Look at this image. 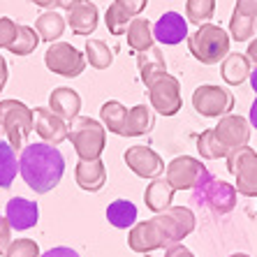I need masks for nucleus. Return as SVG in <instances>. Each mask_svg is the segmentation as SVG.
Segmentation results:
<instances>
[{
    "label": "nucleus",
    "mask_w": 257,
    "mask_h": 257,
    "mask_svg": "<svg viewBox=\"0 0 257 257\" xmlns=\"http://www.w3.org/2000/svg\"><path fill=\"white\" fill-rule=\"evenodd\" d=\"M195 225L197 218L188 206H169L167 211L156 213L149 220L130 227L127 245L130 250L142 255H149L153 250H167L195 232Z\"/></svg>",
    "instance_id": "f257e3e1"
},
{
    "label": "nucleus",
    "mask_w": 257,
    "mask_h": 257,
    "mask_svg": "<svg viewBox=\"0 0 257 257\" xmlns=\"http://www.w3.org/2000/svg\"><path fill=\"white\" fill-rule=\"evenodd\" d=\"M19 174L26 186L37 195H47L60 183L65 174V158L47 142L26 144L19 153Z\"/></svg>",
    "instance_id": "f03ea898"
},
{
    "label": "nucleus",
    "mask_w": 257,
    "mask_h": 257,
    "mask_svg": "<svg viewBox=\"0 0 257 257\" xmlns=\"http://www.w3.org/2000/svg\"><path fill=\"white\" fill-rule=\"evenodd\" d=\"M232 37L215 24L199 26L192 35H188V49L202 65H218L227 58Z\"/></svg>",
    "instance_id": "7ed1b4c3"
},
{
    "label": "nucleus",
    "mask_w": 257,
    "mask_h": 257,
    "mask_svg": "<svg viewBox=\"0 0 257 257\" xmlns=\"http://www.w3.org/2000/svg\"><path fill=\"white\" fill-rule=\"evenodd\" d=\"M33 132V109L19 100L0 102V137H5L17 153L24 151Z\"/></svg>",
    "instance_id": "20e7f679"
},
{
    "label": "nucleus",
    "mask_w": 257,
    "mask_h": 257,
    "mask_svg": "<svg viewBox=\"0 0 257 257\" xmlns=\"http://www.w3.org/2000/svg\"><path fill=\"white\" fill-rule=\"evenodd\" d=\"M67 139L77 151L79 160H97L107 144V127L90 116H77L70 123Z\"/></svg>",
    "instance_id": "39448f33"
},
{
    "label": "nucleus",
    "mask_w": 257,
    "mask_h": 257,
    "mask_svg": "<svg viewBox=\"0 0 257 257\" xmlns=\"http://www.w3.org/2000/svg\"><path fill=\"white\" fill-rule=\"evenodd\" d=\"M236 188L227 181L215 179L213 174H209L206 179H202L197 183V188L192 190V202L195 204H204L209 206L213 213L225 215L229 211H234L236 206Z\"/></svg>",
    "instance_id": "423d86ee"
},
{
    "label": "nucleus",
    "mask_w": 257,
    "mask_h": 257,
    "mask_svg": "<svg viewBox=\"0 0 257 257\" xmlns=\"http://www.w3.org/2000/svg\"><path fill=\"white\" fill-rule=\"evenodd\" d=\"M227 169L236 179V192L243 197H257V153L250 146H241L227 156Z\"/></svg>",
    "instance_id": "0eeeda50"
},
{
    "label": "nucleus",
    "mask_w": 257,
    "mask_h": 257,
    "mask_svg": "<svg viewBox=\"0 0 257 257\" xmlns=\"http://www.w3.org/2000/svg\"><path fill=\"white\" fill-rule=\"evenodd\" d=\"M192 107L204 118H222L234 109V95L215 84L197 86L192 93Z\"/></svg>",
    "instance_id": "6e6552de"
},
{
    "label": "nucleus",
    "mask_w": 257,
    "mask_h": 257,
    "mask_svg": "<svg viewBox=\"0 0 257 257\" xmlns=\"http://www.w3.org/2000/svg\"><path fill=\"white\" fill-rule=\"evenodd\" d=\"M149 100L153 111L162 116H176L183 107V97H181V84L179 79L172 74H162L149 86Z\"/></svg>",
    "instance_id": "1a4fd4ad"
},
{
    "label": "nucleus",
    "mask_w": 257,
    "mask_h": 257,
    "mask_svg": "<svg viewBox=\"0 0 257 257\" xmlns=\"http://www.w3.org/2000/svg\"><path fill=\"white\" fill-rule=\"evenodd\" d=\"M44 65L54 74L74 79L86 70V54H81L67 42H51V47L44 54Z\"/></svg>",
    "instance_id": "9d476101"
},
{
    "label": "nucleus",
    "mask_w": 257,
    "mask_h": 257,
    "mask_svg": "<svg viewBox=\"0 0 257 257\" xmlns=\"http://www.w3.org/2000/svg\"><path fill=\"white\" fill-rule=\"evenodd\" d=\"M209 169L204 167V162L190 156L174 158L165 169V179L172 183L174 190H195L202 179L209 176Z\"/></svg>",
    "instance_id": "9b49d317"
},
{
    "label": "nucleus",
    "mask_w": 257,
    "mask_h": 257,
    "mask_svg": "<svg viewBox=\"0 0 257 257\" xmlns=\"http://www.w3.org/2000/svg\"><path fill=\"white\" fill-rule=\"evenodd\" d=\"M213 135L222 144V149L232 153V151L241 149V146H248V142H250V120H245L243 116L236 114H227L218 118Z\"/></svg>",
    "instance_id": "f8f14e48"
},
{
    "label": "nucleus",
    "mask_w": 257,
    "mask_h": 257,
    "mask_svg": "<svg viewBox=\"0 0 257 257\" xmlns=\"http://www.w3.org/2000/svg\"><path fill=\"white\" fill-rule=\"evenodd\" d=\"M123 160H125V165L137 174L139 179H151L153 181V179H158L165 169H167L165 167V160L158 156L156 151L149 149V146H142V144L130 146V149L125 151Z\"/></svg>",
    "instance_id": "ddd939ff"
},
{
    "label": "nucleus",
    "mask_w": 257,
    "mask_h": 257,
    "mask_svg": "<svg viewBox=\"0 0 257 257\" xmlns=\"http://www.w3.org/2000/svg\"><path fill=\"white\" fill-rule=\"evenodd\" d=\"M33 130L42 137V142L58 146L67 139L70 125L60 116H56L49 107H35L33 109Z\"/></svg>",
    "instance_id": "4468645a"
},
{
    "label": "nucleus",
    "mask_w": 257,
    "mask_h": 257,
    "mask_svg": "<svg viewBox=\"0 0 257 257\" xmlns=\"http://www.w3.org/2000/svg\"><path fill=\"white\" fill-rule=\"evenodd\" d=\"M153 37L167 47L181 44L188 40V19H183V14L179 12H165L153 24Z\"/></svg>",
    "instance_id": "2eb2a0df"
},
{
    "label": "nucleus",
    "mask_w": 257,
    "mask_h": 257,
    "mask_svg": "<svg viewBox=\"0 0 257 257\" xmlns=\"http://www.w3.org/2000/svg\"><path fill=\"white\" fill-rule=\"evenodd\" d=\"M97 19H100V12H97L95 3H90V0H79L77 5H72L70 10H67L65 21L74 35L88 37L90 33H95Z\"/></svg>",
    "instance_id": "dca6fc26"
},
{
    "label": "nucleus",
    "mask_w": 257,
    "mask_h": 257,
    "mask_svg": "<svg viewBox=\"0 0 257 257\" xmlns=\"http://www.w3.org/2000/svg\"><path fill=\"white\" fill-rule=\"evenodd\" d=\"M5 220L12 225V229L26 232V229L35 227L40 220V209L35 202L26 197H12L5 206Z\"/></svg>",
    "instance_id": "f3484780"
},
{
    "label": "nucleus",
    "mask_w": 257,
    "mask_h": 257,
    "mask_svg": "<svg viewBox=\"0 0 257 257\" xmlns=\"http://www.w3.org/2000/svg\"><path fill=\"white\" fill-rule=\"evenodd\" d=\"M49 109L70 125L72 120L79 116V111H81V95L74 88H67V86L54 88L51 95H49Z\"/></svg>",
    "instance_id": "a211bd4d"
},
{
    "label": "nucleus",
    "mask_w": 257,
    "mask_h": 257,
    "mask_svg": "<svg viewBox=\"0 0 257 257\" xmlns=\"http://www.w3.org/2000/svg\"><path fill=\"white\" fill-rule=\"evenodd\" d=\"M74 179L77 186L86 192H100L107 183V167L104 162L97 160H79L74 167Z\"/></svg>",
    "instance_id": "6ab92c4d"
},
{
    "label": "nucleus",
    "mask_w": 257,
    "mask_h": 257,
    "mask_svg": "<svg viewBox=\"0 0 257 257\" xmlns=\"http://www.w3.org/2000/svg\"><path fill=\"white\" fill-rule=\"evenodd\" d=\"M137 65H139V79H142L144 86H149L151 81H156L158 77L167 74V63H165V54H162L160 47L146 49V51H139L137 54Z\"/></svg>",
    "instance_id": "aec40b11"
},
{
    "label": "nucleus",
    "mask_w": 257,
    "mask_h": 257,
    "mask_svg": "<svg viewBox=\"0 0 257 257\" xmlns=\"http://www.w3.org/2000/svg\"><path fill=\"white\" fill-rule=\"evenodd\" d=\"M174 188L172 183H169L165 176H158V179H153L146 186V190H144V202H146V206H149L153 213H162V211H167L169 206H172V199H174Z\"/></svg>",
    "instance_id": "412c9836"
},
{
    "label": "nucleus",
    "mask_w": 257,
    "mask_h": 257,
    "mask_svg": "<svg viewBox=\"0 0 257 257\" xmlns=\"http://www.w3.org/2000/svg\"><path fill=\"white\" fill-rule=\"evenodd\" d=\"M250 58L245 54H239V51H234V54L229 51L227 58L220 63V77L229 86H241L250 77Z\"/></svg>",
    "instance_id": "4be33fe9"
},
{
    "label": "nucleus",
    "mask_w": 257,
    "mask_h": 257,
    "mask_svg": "<svg viewBox=\"0 0 257 257\" xmlns=\"http://www.w3.org/2000/svg\"><path fill=\"white\" fill-rule=\"evenodd\" d=\"M153 125H156L153 107H149V104H137V107L127 109L123 137H142V135H149V132L153 130Z\"/></svg>",
    "instance_id": "5701e85b"
},
{
    "label": "nucleus",
    "mask_w": 257,
    "mask_h": 257,
    "mask_svg": "<svg viewBox=\"0 0 257 257\" xmlns=\"http://www.w3.org/2000/svg\"><path fill=\"white\" fill-rule=\"evenodd\" d=\"M125 35H127V47H130L135 54L151 49L153 47V40H156V37H153V24L144 17L132 19L125 30Z\"/></svg>",
    "instance_id": "b1692460"
},
{
    "label": "nucleus",
    "mask_w": 257,
    "mask_h": 257,
    "mask_svg": "<svg viewBox=\"0 0 257 257\" xmlns=\"http://www.w3.org/2000/svg\"><path fill=\"white\" fill-rule=\"evenodd\" d=\"M107 220L116 229H127L137 225V206L130 199H116L107 206Z\"/></svg>",
    "instance_id": "393cba45"
},
{
    "label": "nucleus",
    "mask_w": 257,
    "mask_h": 257,
    "mask_svg": "<svg viewBox=\"0 0 257 257\" xmlns=\"http://www.w3.org/2000/svg\"><path fill=\"white\" fill-rule=\"evenodd\" d=\"M125 118H127V109L123 107L118 100H109L100 107L102 125L107 127L109 132H114V135L123 137V132H125Z\"/></svg>",
    "instance_id": "a878e982"
},
{
    "label": "nucleus",
    "mask_w": 257,
    "mask_h": 257,
    "mask_svg": "<svg viewBox=\"0 0 257 257\" xmlns=\"http://www.w3.org/2000/svg\"><path fill=\"white\" fill-rule=\"evenodd\" d=\"M65 17H60L58 12H44L35 21V30L44 42H58V37H63V33H65Z\"/></svg>",
    "instance_id": "bb28decb"
},
{
    "label": "nucleus",
    "mask_w": 257,
    "mask_h": 257,
    "mask_svg": "<svg viewBox=\"0 0 257 257\" xmlns=\"http://www.w3.org/2000/svg\"><path fill=\"white\" fill-rule=\"evenodd\" d=\"M19 174L17 151L10 146L7 139L0 137V188H10Z\"/></svg>",
    "instance_id": "cd10ccee"
},
{
    "label": "nucleus",
    "mask_w": 257,
    "mask_h": 257,
    "mask_svg": "<svg viewBox=\"0 0 257 257\" xmlns=\"http://www.w3.org/2000/svg\"><path fill=\"white\" fill-rule=\"evenodd\" d=\"M86 63H90V67L95 70H107L114 63V54L107 47V42L102 40H86Z\"/></svg>",
    "instance_id": "c85d7f7f"
},
{
    "label": "nucleus",
    "mask_w": 257,
    "mask_h": 257,
    "mask_svg": "<svg viewBox=\"0 0 257 257\" xmlns=\"http://www.w3.org/2000/svg\"><path fill=\"white\" fill-rule=\"evenodd\" d=\"M40 40H42V37H40V33H37L35 28H30V26H19L17 40L10 44V51H12L14 56H30L37 49Z\"/></svg>",
    "instance_id": "c756f323"
},
{
    "label": "nucleus",
    "mask_w": 257,
    "mask_h": 257,
    "mask_svg": "<svg viewBox=\"0 0 257 257\" xmlns=\"http://www.w3.org/2000/svg\"><path fill=\"white\" fill-rule=\"evenodd\" d=\"M215 14V0H186V19L195 26L209 24Z\"/></svg>",
    "instance_id": "7c9ffc66"
},
{
    "label": "nucleus",
    "mask_w": 257,
    "mask_h": 257,
    "mask_svg": "<svg viewBox=\"0 0 257 257\" xmlns=\"http://www.w3.org/2000/svg\"><path fill=\"white\" fill-rule=\"evenodd\" d=\"M132 19L135 17H130L116 0L107 7V12H104V24H107V28H109L111 35H125V30H127V26H130Z\"/></svg>",
    "instance_id": "2f4dec72"
},
{
    "label": "nucleus",
    "mask_w": 257,
    "mask_h": 257,
    "mask_svg": "<svg viewBox=\"0 0 257 257\" xmlns=\"http://www.w3.org/2000/svg\"><path fill=\"white\" fill-rule=\"evenodd\" d=\"M197 151L204 160H220V158H227L229 153L222 149V144L215 139L213 127L211 130H204L197 137Z\"/></svg>",
    "instance_id": "473e14b6"
},
{
    "label": "nucleus",
    "mask_w": 257,
    "mask_h": 257,
    "mask_svg": "<svg viewBox=\"0 0 257 257\" xmlns=\"http://www.w3.org/2000/svg\"><path fill=\"white\" fill-rule=\"evenodd\" d=\"M255 35V19H248L239 12H232L229 19V37L234 42H248Z\"/></svg>",
    "instance_id": "72a5a7b5"
},
{
    "label": "nucleus",
    "mask_w": 257,
    "mask_h": 257,
    "mask_svg": "<svg viewBox=\"0 0 257 257\" xmlns=\"http://www.w3.org/2000/svg\"><path fill=\"white\" fill-rule=\"evenodd\" d=\"M40 255H42V252H40L37 241L17 239V241H12V245H10V250H7L5 257H40Z\"/></svg>",
    "instance_id": "f704fd0d"
},
{
    "label": "nucleus",
    "mask_w": 257,
    "mask_h": 257,
    "mask_svg": "<svg viewBox=\"0 0 257 257\" xmlns=\"http://www.w3.org/2000/svg\"><path fill=\"white\" fill-rule=\"evenodd\" d=\"M17 30L19 26L14 24L10 17H0V47L10 49V44L17 40Z\"/></svg>",
    "instance_id": "c9c22d12"
},
{
    "label": "nucleus",
    "mask_w": 257,
    "mask_h": 257,
    "mask_svg": "<svg viewBox=\"0 0 257 257\" xmlns=\"http://www.w3.org/2000/svg\"><path fill=\"white\" fill-rule=\"evenodd\" d=\"M12 225L3 218V222H0V255H7V250H10V245H12Z\"/></svg>",
    "instance_id": "e433bc0d"
},
{
    "label": "nucleus",
    "mask_w": 257,
    "mask_h": 257,
    "mask_svg": "<svg viewBox=\"0 0 257 257\" xmlns=\"http://www.w3.org/2000/svg\"><path fill=\"white\" fill-rule=\"evenodd\" d=\"M116 3H118L130 17H139V14L146 10V5H149V0H116Z\"/></svg>",
    "instance_id": "4c0bfd02"
},
{
    "label": "nucleus",
    "mask_w": 257,
    "mask_h": 257,
    "mask_svg": "<svg viewBox=\"0 0 257 257\" xmlns=\"http://www.w3.org/2000/svg\"><path fill=\"white\" fill-rule=\"evenodd\" d=\"M234 12H239V14H243V17L257 21V0H236Z\"/></svg>",
    "instance_id": "58836bf2"
},
{
    "label": "nucleus",
    "mask_w": 257,
    "mask_h": 257,
    "mask_svg": "<svg viewBox=\"0 0 257 257\" xmlns=\"http://www.w3.org/2000/svg\"><path fill=\"white\" fill-rule=\"evenodd\" d=\"M40 257H81L77 250H72V248H67V245H56V248H51V250L42 252Z\"/></svg>",
    "instance_id": "ea45409f"
},
{
    "label": "nucleus",
    "mask_w": 257,
    "mask_h": 257,
    "mask_svg": "<svg viewBox=\"0 0 257 257\" xmlns=\"http://www.w3.org/2000/svg\"><path fill=\"white\" fill-rule=\"evenodd\" d=\"M165 257H195L190 250H188L186 245H181V243H176V245H172V248H167V252H165Z\"/></svg>",
    "instance_id": "a19ab883"
},
{
    "label": "nucleus",
    "mask_w": 257,
    "mask_h": 257,
    "mask_svg": "<svg viewBox=\"0 0 257 257\" xmlns=\"http://www.w3.org/2000/svg\"><path fill=\"white\" fill-rule=\"evenodd\" d=\"M245 56L250 58V63H252V65H257V37H255V40H252L250 44H248V51H245Z\"/></svg>",
    "instance_id": "79ce46f5"
},
{
    "label": "nucleus",
    "mask_w": 257,
    "mask_h": 257,
    "mask_svg": "<svg viewBox=\"0 0 257 257\" xmlns=\"http://www.w3.org/2000/svg\"><path fill=\"white\" fill-rule=\"evenodd\" d=\"M5 84H7V63L5 58H0V90L5 88Z\"/></svg>",
    "instance_id": "37998d69"
},
{
    "label": "nucleus",
    "mask_w": 257,
    "mask_h": 257,
    "mask_svg": "<svg viewBox=\"0 0 257 257\" xmlns=\"http://www.w3.org/2000/svg\"><path fill=\"white\" fill-rule=\"evenodd\" d=\"M248 120H250V125L257 130V97H255V102L250 104V116H248Z\"/></svg>",
    "instance_id": "c03bdc74"
},
{
    "label": "nucleus",
    "mask_w": 257,
    "mask_h": 257,
    "mask_svg": "<svg viewBox=\"0 0 257 257\" xmlns=\"http://www.w3.org/2000/svg\"><path fill=\"white\" fill-rule=\"evenodd\" d=\"M77 3L79 0H56V7H60V10H65L67 12V10H70L72 5H77Z\"/></svg>",
    "instance_id": "a18cd8bd"
},
{
    "label": "nucleus",
    "mask_w": 257,
    "mask_h": 257,
    "mask_svg": "<svg viewBox=\"0 0 257 257\" xmlns=\"http://www.w3.org/2000/svg\"><path fill=\"white\" fill-rule=\"evenodd\" d=\"M37 7H56V0H30Z\"/></svg>",
    "instance_id": "49530a36"
},
{
    "label": "nucleus",
    "mask_w": 257,
    "mask_h": 257,
    "mask_svg": "<svg viewBox=\"0 0 257 257\" xmlns=\"http://www.w3.org/2000/svg\"><path fill=\"white\" fill-rule=\"evenodd\" d=\"M248 79H250V86H252V90H255V93H257V65L250 70V77H248Z\"/></svg>",
    "instance_id": "de8ad7c7"
},
{
    "label": "nucleus",
    "mask_w": 257,
    "mask_h": 257,
    "mask_svg": "<svg viewBox=\"0 0 257 257\" xmlns=\"http://www.w3.org/2000/svg\"><path fill=\"white\" fill-rule=\"evenodd\" d=\"M229 257H250V255H245V252H234V255H229Z\"/></svg>",
    "instance_id": "09e8293b"
},
{
    "label": "nucleus",
    "mask_w": 257,
    "mask_h": 257,
    "mask_svg": "<svg viewBox=\"0 0 257 257\" xmlns=\"http://www.w3.org/2000/svg\"><path fill=\"white\" fill-rule=\"evenodd\" d=\"M255 30H257V21H255Z\"/></svg>",
    "instance_id": "8fccbe9b"
},
{
    "label": "nucleus",
    "mask_w": 257,
    "mask_h": 257,
    "mask_svg": "<svg viewBox=\"0 0 257 257\" xmlns=\"http://www.w3.org/2000/svg\"><path fill=\"white\" fill-rule=\"evenodd\" d=\"M0 222H3V215H0Z\"/></svg>",
    "instance_id": "3c124183"
},
{
    "label": "nucleus",
    "mask_w": 257,
    "mask_h": 257,
    "mask_svg": "<svg viewBox=\"0 0 257 257\" xmlns=\"http://www.w3.org/2000/svg\"><path fill=\"white\" fill-rule=\"evenodd\" d=\"M0 58H3V56H0Z\"/></svg>",
    "instance_id": "603ef678"
}]
</instances>
